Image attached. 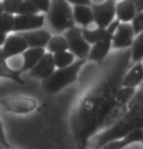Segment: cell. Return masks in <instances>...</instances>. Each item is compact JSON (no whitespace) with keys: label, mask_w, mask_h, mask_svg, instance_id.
<instances>
[{"label":"cell","mask_w":143,"mask_h":149,"mask_svg":"<svg viewBox=\"0 0 143 149\" xmlns=\"http://www.w3.org/2000/svg\"><path fill=\"white\" fill-rule=\"evenodd\" d=\"M131 63V48H127L116 55L99 82L75 107L70 118V129L81 147H86L90 139L103 130L105 118L114 104L124 74Z\"/></svg>","instance_id":"6da1fadb"},{"label":"cell","mask_w":143,"mask_h":149,"mask_svg":"<svg viewBox=\"0 0 143 149\" xmlns=\"http://www.w3.org/2000/svg\"><path fill=\"white\" fill-rule=\"evenodd\" d=\"M135 91L123 116L111 127L97 134L95 147L102 148L106 143L119 139L134 129H143V82Z\"/></svg>","instance_id":"7a4b0ae2"},{"label":"cell","mask_w":143,"mask_h":149,"mask_svg":"<svg viewBox=\"0 0 143 149\" xmlns=\"http://www.w3.org/2000/svg\"><path fill=\"white\" fill-rule=\"evenodd\" d=\"M85 58H78L65 67L55 69V71L46 79L42 80V88L46 94L53 95L61 91L77 80L78 73L85 64Z\"/></svg>","instance_id":"3957f363"},{"label":"cell","mask_w":143,"mask_h":149,"mask_svg":"<svg viewBox=\"0 0 143 149\" xmlns=\"http://www.w3.org/2000/svg\"><path fill=\"white\" fill-rule=\"evenodd\" d=\"M47 18L51 27L58 33L75 26L72 8L66 0H52Z\"/></svg>","instance_id":"277c9868"},{"label":"cell","mask_w":143,"mask_h":149,"mask_svg":"<svg viewBox=\"0 0 143 149\" xmlns=\"http://www.w3.org/2000/svg\"><path fill=\"white\" fill-rule=\"evenodd\" d=\"M135 91V88H133V87H121L119 89L116 97H115L114 104L105 118L104 124H103V130L111 127L114 123H116L123 116V114L127 110L128 102L131 100V97H133Z\"/></svg>","instance_id":"5b68a950"},{"label":"cell","mask_w":143,"mask_h":149,"mask_svg":"<svg viewBox=\"0 0 143 149\" xmlns=\"http://www.w3.org/2000/svg\"><path fill=\"white\" fill-rule=\"evenodd\" d=\"M64 38L68 45V51H70L78 58H85L89 55L91 46L82 34V27L72 26L63 32Z\"/></svg>","instance_id":"8992f818"},{"label":"cell","mask_w":143,"mask_h":149,"mask_svg":"<svg viewBox=\"0 0 143 149\" xmlns=\"http://www.w3.org/2000/svg\"><path fill=\"white\" fill-rule=\"evenodd\" d=\"M5 110L14 114H28L37 108V100L26 95H7L0 100Z\"/></svg>","instance_id":"52a82bcc"},{"label":"cell","mask_w":143,"mask_h":149,"mask_svg":"<svg viewBox=\"0 0 143 149\" xmlns=\"http://www.w3.org/2000/svg\"><path fill=\"white\" fill-rule=\"evenodd\" d=\"M116 3L113 0H106L100 4H91V8L94 15V22L96 26L106 29L108 24L116 17Z\"/></svg>","instance_id":"ba28073f"},{"label":"cell","mask_w":143,"mask_h":149,"mask_svg":"<svg viewBox=\"0 0 143 149\" xmlns=\"http://www.w3.org/2000/svg\"><path fill=\"white\" fill-rule=\"evenodd\" d=\"M134 30L131 22H120L114 32L111 41V48L115 50H124L131 48L134 40Z\"/></svg>","instance_id":"9c48e42d"},{"label":"cell","mask_w":143,"mask_h":149,"mask_svg":"<svg viewBox=\"0 0 143 149\" xmlns=\"http://www.w3.org/2000/svg\"><path fill=\"white\" fill-rule=\"evenodd\" d=\"M45 22V16L42 14H28V15L14 16V32H22L27 30L41 29Z\"/></svg>","instance_id":"30bf717a"},{"label":"cell","mask_w":143,"mask_h":149,"mask_svg":"<svg viewBox=\"0 0 143 149\" xmlns=\"http://www.w3.org/2000/svg\"><path fill=\"white\" fill-rule=\"evenodd\" d=\"M56 69V64L54 61V57H53L52 53H46L42 56V58L39 60V61L32 67L31 69H29V77L36 78L39 80H44L46 79L55 71Z\"/></svg>","instance_id":"8fae6325"},{"label":"cell","mask_w":143,"mask_h":149,"mask_svg":"<svg viewBox=\"0 0 143 149\" xmlns=\"http://www.w3.org/2000/svg\"><path fill=\"white\" fill-rule=\"evenodd\" d=\"M27 48L28 46L26 41L19 33L17 32V34L7 36L4 44L2 45L1 51L4 58L9 60L10 58L22 54V52L26 51Z\"/></svg>","instance_id":"7c38bea8"},{"label":"cell","mask_w":143,"mask_h":149,"mask_svg":"<svg viewBox=\"0 0 143 149\" xmlns=\"http://www.w3.org/2000/svg\"><path fill=\"white\" fill-rule=\"evenodd\" d=\"M18 33H19L24 38L28 48H46L48 42L52 37L51 33L41 29Z\"/></svg>","instance_id":"4fadbf2b"},{"label":"cell","mask_w":143,"mask_h":149,"mask_svg":"<svg viewBox=\"0 0 143 149\" xmlns=\"http://www.w3.org/2000/svg\"><path fill=\"white\" fill-rule=\"evenodd\" d=\"M143 140V129H134L119 139H115L106 143L102 148L122 149L134 142H141Z\"/></svg>","instance_id":"5bb4252c"},{"label":"cell","mask_w":143,"mask_h":149,"mask_svg":"<svg viewBox=\"0 0 143 149\" xmlns=\"http://www.w3.org/2000/svg\"><path fill=\"white\" fill-rule=\"evenodd\" d=\"M143 82V66L141 61L134 63L130 69L126 71L122 80V87L136 88Z\"/></svg>","instance_id":"9a60e30c"},{"label":"cell","mask_w":143,"mask_h":149,"mask_svg":"<svg viewBox=\"0 0 143 149\" xmlns=\"http://www.w3.org/2000/svg\"><path fill=\"white\" fill-rule=\"evenodd\" d=\"M72 12H73L75 24H80L82 27H88L94 22V15H92L91 5H74Z\"/></svg>","instance_id":"2e32d148"},{"label":"cell","mask_w":143,"mask_h":149,"mask_svg":"<svg viewBox=\"0 0 143 149\" xmlns=\"http://www.w3.org/2000/svg\"><path fill=\"white\" fill-rule=\"evenodd\" d=\"M44 54L45 48H27L26 51L22 52L24 63H22L21 69H19L22 73L31 69L38 63Z\"/></svg>","instance_id":"e0dca14e"},{"label":"cell","mask_w":143,"mask_h":149,"mask_svg":"<svg viewBox=\"0 0 143 149\" xmlns=\"http://www.w3.org/2000/svg\"><path fill=\"white\" fill-rule=\"evenodd\" d=\"M116 17L121 22H131L136 14V9L131 0H122L116 4Z\"/></svg>","instance_id":"ac0fdd59"},{"label":"cell","mask_w":143,"mask_h":149,"mask_svg":"<svg viewBox=\"0 0 143 149\" xmlns=\"http://www.w3.org/2000/svg\"><path fill=\"white\" fill-rule=\"evenodd\" d=\"M82 34L90 45L103 40L112 41V37H113V34H111L106 29H102V27L99 26H96L94 29H89L88 27H82Z\"/></svg>","instance_id":"d6986e66"},{"label":"cell","mask_w":143,"mask_h":149,"mask_svg":"<svg viewBox=\"0 0 143 149\" xmlns=\"http://www.w3.org/2000/svg\"><path fill=\"white\" fill-rule=\"evenodd\" d=\"M92 46L90 49L88 58L90 61H96V63H101V61L106 58L109 51L111 49V40H103L96 42L92 44Z\"/></svg>","instance_id":"ffe728a7"},{"label":"cell","mask_w":143,"mask_h":149,"mask_svg":"<svg viewBox=\"0 0 143 149\" xmlns=\"http://www.w3.org/2000/svg\"><path fill=\"white\" fill-rule=\"evenodd\" d=\"M21 74L22 71L19 69L17 70L9 66V64L7 63V60L4 58L3 55H2V51L0 49V77L10 79L18 84L24 85V81L22 79Z\"/></svg>","instance_id":"44dd1931"},{"label":"cell","mask_w":143,"mask_h":149,"mask_svg":"<svg viewBox=\"0 0 143 149\" xmlns=\"http://www.w3.org/2000/svg\"><path fill=\"white\" fill-rule=\"evenodd\" d=\"M143 58V30L137 34L131 46V63L140 61Z\"/></svg>","instance_id":"7402d4cb"},{"label":"cell","mask_w":143,"mask_h":149,"mask_svg":"<svg viewBox=\"0 0 143 149\" xmlns=\"http://www.w3.org/2000/svg\"><path fill=\"white\" fill-rule=\"evenodd\" d=\"M48 51L52 54L57 52H61L68 50V45H67L66 39L64 38L63 35H55L52 36L47 44Z\"/></svg>","instance_id":"603a6c76"},{"label":"cell","mask_w":143,"mask_h":149,"mask_svg":"<svg viewBox=\"0 0 143 149\" xmlns=\"http://www.w3.org/2000/svg\"><path fill=\"white\" fill-rule=\"evenodd\" d=\"M53 57H54L56 67H58V68H61V67H65L69 65L75 60V56L70 51H68V50L54 53Z\"/></svg>","instance_id":"cb8c5ba5"},{"label":"cell","mask_w":143,"mask_h":149,"mask_svg":"<svg viewBox=\"0 0 143 149\" xmlns=\"http://www.w3.org/2000/svg\"><path fill=\"white\" fill-rule=\"evenodd\" d=\"M14 16L15 15L7 12H2L0 14V32L8 34L13 31Z\"/></svg>","instance_id":"d4e9b609"},{"label":"cell","mask_w":143,"mask_h":149,"mask_svg":"<svg viewBox=\"0 0 143 149\" xmlns=\"http://www.w3.org/2000/svg\"><path fill=\"white\" fill-rule=\"evenodd\" d=\"M40 13V11L34 4H32L31 2L26 1V0H22L19 8L18 10L17 15H28V14H38Z\"/></svg>","instance_id":"484cf974"},{"label":"cell","mask_w":143,"mask_h":149,"mask_svg":"<svg viewBox=\"0 0 143 149\" xmlns=\"http://www.w3.org/2000/svg\"><path fill=\"white\" fill-rule=\"evenodd\" d=\"M22 0H1V4L4 12L17 15Z\"/></svg>","instance_id":"4316f807"},{"label":"cell","mask_w":143,"mask_h":149,"mask_svg":"<svg viewBox=\"0 0 143 149\" xmlns=\"http://www.w3.org/2000/svg\"><path fill=\"white\" fill-rule=\"evenodd\" d=\"M131 22L133 27L135 35L138 34L139 32H141L143 30V10L140 11V12H137Z\"/></svg>","instance_id":"83f0119b"},{"label":"cell","mask_w":143,"mask_h":149,"mask_svg":"<svg viewBox=\"0 0 143 149\" xmlns=\"http://www.w3.org/2000/svg\"><path fill=\"white\" fill-rule=\"evenodd\" d=\"M26 1L31 2L32 4H34L38 8L40 12H44V13L48 12L50 5H51V0H26Z\"/></svg>","instance_id":"f1b7e54d"},{"label":"cell","mask_w":143,"mask_h":149,"mask_svg":"<svg viewBox=\"0 0 143 149\" xmlns=\"http://www.w3.org/2000/svg\"><path fill=\"white\" fill-rule=\"evenodd\" d=\"M0 144L3 146L4 148H7V149L13 148V146L8 142L7 137H6V136H5V132H4L3 125H2L1 120H0Z\"/></svg>","instance_id":"f546056e"},{"label":"cell","mask_w":143,"mask_h":149,"mask_svg":"<svg viewBox=\"0 0 143 149\" xmlns=\"http://www.w3.org/2000/svg\"><path fill=\"white\" fill-rule=\"evenodd\" d=\"M120 22H120L118 19H113V21H112L110 24H108V26L106 27V29H107L108 31L111 33V34H114V32L116 31V29H118V26H119Z\"/></svg>","instance_id":"4dcf8cb0"},{"label":"cell","mask_w":143,"mask_h":149,"mask_svg":"<svg viewBox=\"0 0 143 149\" xmlns=\"http://www.w3.org/2000/svg\"><path fill=\"white\" fill-rule=\"evenodd\" d=\"M68 3H71L73 5L77 4H82V5H91L92 1L91 0H66Z\"/></svg>","instance_id":"1f68e13d"},{"label":"cell","mask_w":143,"mask_h":149,"mask_svg":"<svg viewBox=\"0 0 143 149\" xmlns=\"http://www.w3.org/2000/svg\"><path fill=\"white\" fill-rule=\"evenodd\" d=\"M136 9V13L143 10V0H131Z\"/></svg>","instance_id":"d6a6232c"},{"label":"cell","mask_w":143,"mask_h":149,"mask_svg":"<svg viewBox=\"0 0 143 149\" xmlns=\"http://www.w3.org/2000/svg\"><path fill=\"white\" fill-rule=\"evenodd\" d=\"M6 37H7V34L6 33H3V32H0V47L4 44L5 40H6Z\"/></svg>","instance_id":"836d02e7"},{"label":"cell","mask_w":143,"mask_h":149,"mask_svg":"<svg viewBox=\"0 0 143 149\" xmlns=\"http://www.w3.org/2000/svg\"><path fill=\"white\" fill-rule=\"evenodd\" d=\"M2 12H4V10H3V7H2L1 2H0V14H1Z\"/></svg>","instance_id":"e575fe53"},{"label":"cell","mask_w":143,"mask_h":149,"mask_svg":"<svg viewBox=\"0 0 143 149\" xmlns=\"http://www.w3.org/2000/svg\"><path fill=\"white\" fill-rule=\"evenodd\" d=\"M140 61H141V64H142V66H143V58H142V60Z\"/></svg>","instance_id":"d590c367"},{"label":"cell","mask_w":143,"mask_h":149,"mask_svg":"<svg viewBox=\"0 0 143 149\" xmlns=\"http://www.w3.org/2000/svg\"><path fill=\"white\" fill-rule=\"evenodd\" d=\"M113 1H116V0H113Z\"/></svg>","instance_id":"8d00e7d4"},{"label":"cell","mask_w":143,"mask_h":149,"mask_svg":"<svg viewBox=\"0 0 143 149\" xmlns=\"http://www.w3.org/2000/svg\"><path fill=\"white\" fill-rule=\"evenodd\" d=\"M141 142H142V143H143V140H142V141H141Z\"/></svg>","instance_id":"74e56055"}]
</instances>
